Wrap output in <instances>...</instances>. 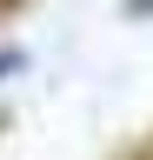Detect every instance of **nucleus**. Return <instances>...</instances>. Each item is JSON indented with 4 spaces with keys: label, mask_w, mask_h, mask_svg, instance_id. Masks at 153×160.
Wrapping results in <instances>:
<instances>
[{
    "label": "nucleus",
    "mask_w": 153,
    "mask_h": 160,
    "mask_svg": "<svg viewBox=\"0 0 153 160\" xmlns=\"http://www.w3.org/2000/svg\"><path fill=\"white\" fill-rule=\"evenodd\" d=\"M0 133H7V113H0Z\"/></svg>",
    "instance_id": "20e7f679"
},
{
    "label": "nucleus",
    "mask_w": 153,
    "mask_h": 160,
    "mask_svg": "<svg viewBox=\"0 0 153 160\" xmlns=\"http://www.w3.org/2000/svg\"><path fill=\"white\" fill-rule=\"evenodd\" d=\"M127 160H153V140H146V147H133V153H127Z\"/></svg>",
    "instance_id": "f03ea898"
},
{
    "label": "nucleus",
    "mask_w": 153,
    "mask_h": 160,
    "mask_svg": "<svg viewBox=\"0 0 153 160\" xmlns=\"http://www.w3.org/2000/svg\"><path fill=\"white\" fill-rule=\"evenodd\" d=\"M13 7H20V0H0V13H13Z\"/></svg>",
    "instance_id": "7ed1b4c3"
},
{
    "label": "nucleus",
    "mask_w": 153,
    "mask_h": 160,
    "mask_svg": "<svg viewBox=\"0 0 153 160\" xmlns=\"http://www.w3.org/2000/svg\"><path fill=\"white\" fill-rule=\"evenodd\" d=\"M13 67H20V53H0V73H13Z\"/></svg>",
    "instance_id": "f257e3e1"
}]
</instances>
